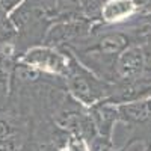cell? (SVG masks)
Listing matches in <instances>:
<instances>
[{
  "instance_id": "6da1fadb",
  "label": "cell",
  "mask_w": 151,
  "mask_h": 151,
  "mask_svg": "<svg viewBox=\"0 0 151 151\" xmlns=\"http://www.w3.org/2000/svg\"><path fill=\"white\" fill-rule=\"evenodd\" d=\"M64 83L68 95L88 109H91L92 106L101 101H107L115 91V83L107 82L100 76H97L95 73H92L89 68L80 64L73 56V53Z\"/></svg>"
},
{
  "instance_id": "7a4b0ae2",
  "label": "cell",
  "mask_w": 151,
  "mask_h": 151,
  "mask_svg": "<svg viewBox=\"0 0 151 151\" xmlns=\"http://www.w3.org/2000/svg\"><path fill=\"white\" fill-rule=\"evenodd\" d=\"M9 20L17 30L15 48L18 58L27 48L41 45L52 26L42 9L41 0H24L12 12H9Z\"/></svg>"
},
{
  "instance_id": "3957f363",
  "label": "cell",
  "mask_w": 151,
  "mask_h": 151,
  "mask_svg": "<svg viewBox=\"0 0 151 151\" xmlns=\"http://www.w3.org/2000/svg\"><path fill=\"white\" fill-rule=\"evenodd\" d=\"M71 53L67 48H56L50 45H35L24 52L17 64L24 65L45 77L64 80L68 73Z\"/></svg>"
},
{
  "instance_id": "277c9868",
  "label": "cell",
  "mask_w": 151,
  "mask_h": 151,
  "mask_svg": "<svg viewBox=\"0 0 151 151\" xmlns=\"http://www.w3.org/2000/svg\"><path fill=\"white\" fill-rule=\"evenodd\" d=\"M97 21L88 18L77 20H67V21H56L52 23L48 27L47 35L44 38V45L56 47V48H67L76 41L91 35Z\"/></svg>"
},
{
  "instance_id": "5b68a950",
  "label": "cell",
  "mask_w": 151,
  "mask_h": 151,
  "mask_svg": "<svg viewBox=\"0 0 151 151\" xmlns=\"http://www.w3.org/2000/svg\"><path fill=\"white\" fill-rule=\"evenodd\" d=\"M148 74L147 73V62L142 42L139 41L129 45L124 52L116 58L115 62V83L121 82H132Z\"/></svg>"
},
{
  "instance_id": "8992f818",
  "label": "cell",
  "mask_w": 151,
  "mask_h": 151,
  "mask_svg": "<svg viewBox=\"0 0 151 151\" xmlns=\"http://www.w3.org/2000/svg\"><path fill=\"white\" fill-rule=\"evenodd\" d=\"M139 14V0H106L100 11V23L103 26H119Z\"/></svg>"
},
{
  "instance_id": "52a82bcc",
  "label": "cell",
  "mask_w": 151,
  "mask_h": 151,
  "mask_svg": "<svg viewBox=\"0 0 151 151\" xmlns=\"http://www.w3.org/2000/svg\"><path fill=\"white\" fill-rule=\"evenodd\" d=\"M119 122L130 127H147L151 124V97L116 104Z\"/></svg>"
},
{
  "instance_id": "ba28073f",
  "label": "cell",
  "mask_w": 151,
  "mask_h": 151,
  "mask_svg": "<svg viewBox=\"0 0 151 151\" xmlns=\"http://www.w3.org/2000/svg\"><path fill=\"white\" fill-rule=\"evenodd\" d=\"M41 5L52 23L86 18L80 0H41Z\"/></svg>"
},
{
  "instance_id": "9c48e42d",
  "label": "cell",
  "mask_w": 151,
  "mask_h": 151,
  "mask_svg": "<svg viewBox=\"0 0 151 151\" xmlns=\"http://www.w3.org/2000/svg\"><path fill=\"white\" fill-rule=\"evenodd\" d=\"M89 113L92 116L97 136L103 137L106 141H112V132L115 124L119 122L116 104H112L107 101H101L89 109Z\"/></svg>"
},
{
  "instance_id": "30bf717a",
  "label": "cell",
  "mask_w": 151,
  "mask_h": 151,
  "mask_svg": "<svg viewBox=\"0 0 151 151\" xmlns=\"http://www.w3.org/2000/svg\"><path fill=\"white\" fill-rule=\"evenodd\" d=\"M12 70L0 62V110H5L11 97V83H12Z\"/></svg>"
},
{
  "instance_id": "8fae6325",
  "label": "cell",
  "mask_w": 151,
  "mask_h": 151,
  "mask_svg": "<svg viewBox=\"0 0 151 151\" xmlns=\"http://www.w3.org/2000/svg\"><path fill=\"white\" fill-rule=\"evenodd\" d=\"M24 142H26V136L24 133H17L11 137L0 141V151H23Z\"/></svg>"
},
{
  "instance_id": "7c38bea8",
  "label": "cell",
  "mask_w": 151,
  "mask_h": 151,
  "mask_svg": "<svg viewBox=\"0 0 151 151\" xmlns=\"http://www.w3.org/2000/svg\"><path fill=\"white\" fill-rule=\"evenodd\" d=\"M65 148L67 151H91L89 142L82 136H68Z\"/></svg>"
},
{
  "instance_id": "4fadbf2b",
  "label": "cell",
  "mask_w": 151,
  "mask_h": 151,
  "mask_svg": "<svg viewBox=\"0 0 151 151\" xmlns=\"http://www.w3.org/2000/svg\"><path fill=\"white\" fill-rule=\"evenodd\" d=\"M129 26H139V27H151V11L145 14H139L134 17L133 21L129 23Z\"/></svg>"
},
{
  "instance_id": "5bb4252c",
  "label": "cell",
  "mask_w": 151,
  "mask_h": 151,
  "mask_svg": "<svg viewBox=\"0 0 151 151\" xmlns=\"http://www.w3.org/2000/svg\"><path fill=\"white\" fill-rule=\"evenodd\" d=\"M23 2H24V0H0V8H2L6 14H9V12H12Z\"/></svg>"
}]
</instances>
